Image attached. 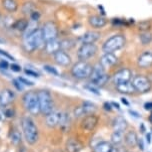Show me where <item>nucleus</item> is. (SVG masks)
<instances>
[{"instance_id":"13d9d810","label":"nucleus","mask_w":152,"mask_h":152,"mask_svg":"<svg viewBox=\"0 0 152 152\" xmlns=\"http://www.w3.org/2000/svg\"><path fill=\"white\" fill-rule=\"evenodd\" d=\"M1 116H2V114H1V113H0V119H1Z\"/></svg>"},{"instance_id":"412c9836","label":"nucleus","mask_w":152,"mask_h":152,"mask_svg":"<svg viewBox=\"0 0 152 152\" xmlns=\"http://www.w3.org/2000/svg\"><path fill=\"white\" fill-rule=\"evenodd\" d=\"M60 117H61V113L59 111H52L49 114L46 115V124L49 127H55V126L59 125Z\"/></svg>"},{"instance_id":"a19ab883","label":"nucleus","mask_w":152,"mask_h":152,"mask_svg":"<svg viewBox=\"0 0 152 152\" xmlns=\"http://www.w3.org/2000/svg\"><path fill=\"white\" fill-rule=\"evenodd\" d=\"M23 11L25 13H29V14H31L34 11V6H33V4L32 3H25L24 4V9H23Z\"/></svg>"},{"instance_id":"2f4dec72","label":"nucleus","mask_w":152,"mask_h":152,"mask_svg":"<svg viewBox=\"0 0 152 152\" xmlns=\"http://www.w3.org/2000/svg\"><path fill=\"white\" fill-rule=\"evenodd\" d=\"M60 45H61V50L64 51H69L72 48L75 47L76 41L73 39H64L60 41Z\"/></svg>"},{"instance_id":"7ed1b4c3","label":"nucleus","mask_w":152,"mask_h":152,"mask_svg":"<svg viewBox=\"0 0 152 152\" xmlns=\"http://www.w3.org/2000/svg\"><path fill=\"white\" fill-rule=\"evenodd\" d=\"M126 38L123 34H115L109 37L102 45L103 53H114L125 46Z\"/></svg>"},{"instance_id":"a878e982","label":"nucleus","mask_w":152,"mask_h":152,"mask_svg":"<svg viewBox=\"0 0 152 152\" xmlns=\"http://www.w3.org/2000/svg\"><path fill=\"white\" fill-rule=\"evenodd\" d=\"M38 22L39 20H34V19H30L28 20V25L26 27V29L23 32V38H26L27 36L31 35L33 32L38 29Z\"/></svg>"},{"instance_id":"9b49d317","label":"nucleus","mask_w":152,"mask_h":152,"mask_svg":"<svg viewBox=\"0 0 152 152\" xmlns=\"http://www.w3.org/2000/svg\"><path fill=\"white\" fill-rule=\"evenodd\" d=\"M131 78H132V72L130 69L127 68H123L121 70L117 71L112 77V81L114 83V85H119L123 84V83H127L130 82Z\"/></svg>"},{"instance_id":"4be33fe9","label":"nucleus","mask_w":152,"mask_h":152,"mask_svg":"<svg viewBox=\"0 0 152 152\" xmlns=\"http://www.w3.org/2000/svg\"><path fill=\"white\" fill-rule=\"evenodd\" d=\"M128 123L123 116H117L115 119L113 120V129L115 131H124L127 129Z\"/></svg>"},{"instance_id":"473e14b6","label":"nucleus","mask_w":152,"mask_h":152,"mask_svg":"<svg viewBox=\"0 0 152 152\" xmlns=\"http://www.w3.org/2000/svg\"><path fill=\"white\" fill-rule=\"evenodd\" d=\"M69 123H70V117L68 113H61V117H60V121H59V125L61 127V129L64 131L69 127Z\"/></svg>"},{"instance_id":"f3484780","label":"nucleus","mask_w":152,"mask_h":152,"mask_svg":"<svg viewBox=\"0 0 152 152\" xmlns=\"http://www.w3.org/2000/svg\"><path fill=\"white\" fill-rule=\"evenodd\" d=\"M88 23L91 27L95 28V29H101L107 25V19L101 15H91L88 18Z\"/></svg>"},{"instance_id":"a18cd8bd","label":"nucleus","mask_w":152,"mask_h":152,"mask_svg":"<svg viewBox=\"0 0 152 152\" xmlns=\"http://www.w3.org/2000/svg\"><path fill=\"white\" fill-rule=\"evenodd\" d=\"M10 69L13 72H17V73H18V72H21V70H22L21 67H20L19 65H17V64H11L10 65Z\"/></svg>"},{"instance_id":"f704fd0d","label":"nucleus","mask_w":152,"mask_h":152,"mask_svg":"<svg viewBox=\"0 0 152 152\" xmlns=\"http://www.w3.org/2000/svg\"><path fill=\"white\" fill-rule=\"evenodd\" d=\"M84 88H85V90H87L88 91H90V93L96 94V96H100V91H99L98 87H96L95 85L91 84V83H90V84H88V85H85Z\"/></svg>"},{"instance_id":"ddd939ff","label":"nucleus","mask_w":152,"mask_h":152,"mask_svg":"<svg viewBox=\"0 0 152 152\" xmlns=\"http://www.w3.org/2000/svg\"><path fill=\"white\" fill-rule=\"evenodd\" d=\"M100 36H101L100 33L97 31H87L81 36H79L77 41L80 44H94L100 39Z\"/></svg>"},{"instance_id":"9d476101","label":"nucleus","mask_w":152,"mask_h":152,"mask_svg":"<svg viewBox=\"0 0 152 152\" xmlns=\"http://www.w3.org/2000/svg\"><path fill=\"white\" fill-rule=\"evenodd\" d=\"M43 37H44L45 41H50V40H54L58 38V27L53 21H48L43 25L41 28Z\"/></svg>"},{"instance_id":"864d4df0","label":"nucleus","mask_w":152,"mask_h":152,"mask_svg":"<svg viewBox=\"0 0 152 152\" xmlns=\"http://www.w3.org/2000/svg\"><path fill=\"white\" fill-rule=\"evenodd\" d=\"M146 142H147L148 144H150L151 143V134L150 133L146 134Z\"/></svg>"},{"instance_id":"a211bd4d","label":"nucleus","mask_w":152,"mask_h":152,"mask_svg":"<svg viewBox=\"0 0 152 152\" xmlns=\"http://www.w3.org/2000/svg\"><path fill=\"white\" fill-rule=\"evenodd\" d=\"M15 97V94L13 91L9 90V88H5L0 93V105L2 107H7L14 100Z\"/></svg>"},{"instance_id":"ea45409f","label":"nucleus","mask_w":152,"mask_h":152,"mask_svg":"<svg viewBox=\"0 0 152 152\" xmlns=\"http://www.w3.org/2000/svg\"><path fill=\"white\" fill-rule=\"evenodd\" d=\"M18 80L24 87H32V86H34L33 82L29 81V80H27L26 78H24V77H20V78H18Z\"/></svg>"},{"instance_id":"e433bc0d","label":"nucleus","mask_w":152,"mask_h":152,"mask_svg":"<svg viewBox=\"0 0 152 152\" xmlns=\"http://www.w3.org/2000/svg\"><path fill=\"white\" fill-rule=\"evenodd\" d=\"M11 141H12L14 144H18V143L21 141V135L17 130H14L12 133H11Z\"/></svg>"},{"instance_id":"b1692460","label":"nucleus","mask_w":152,"mask_h":152,"mask_svg":"<svg viewBox=\"0 0 152 152\" xmlns=\"http://www.w3.org/2000/svg\"><path fill=\"white\" fill-rule=\"evenodd\" d=\"M2 6L8 12L14 13L18 10L19 4L16 0H2Z\"/></svg>"},{"instance_id":"cd10ccee","label":"nucleus","mask_w":152,"mask_h":152,"mask_svg":"<svg viewBox=\"0 0 152 152\" xmlns=\"http://www.w3.org/2000/svg\"><path fill=\"white\" fill-rule=\"evenodd\" d=\"M139 41L143 46L149 45L152 42V33L150 31H144L139 34Z\"/></svg>"},{"instance_id":"39448f33","label":"nucleus","mask_w":152,"mask_h":152,"mask_svg":"<svg viewBox=\"0 0 152 152\" xmlns=\"http://www.w3.org/2000/svg\"><path fill=\"white\" fill-rule=\"evenodd\" d=\"M92 68L93 67L89 63H87V61H78L71 68V75L78 80L89 79Z\"/></svg>"},{"instance_id":"6ab92c4d","label":"nucleus","mask_w":152,"mask_h":152,"mask_svg":"<svg viewBox=\"0 0 152 152\" xmlns=\"http://www.w3.org/2000/svg\"><path fill=\"white\" fill-rule=\"evenodd\" d=\"M45 52L49 55H54L56 52H58L59 50H61V45H60V41L57 39L50 40V41H46L44 47Z\"/></svg>"},{"instance_id":"dca6fc26","label":"nucleus","mask_w":152,"mask_h":152,"mask_svg":"<svg viewBox=\"0 0 152 152\" xmlns=\"http://www.w3.org/2000/svg\"><path fill=\"white\" fill-rule=\"evenodd\" d=\"M118 62V57L114 55V53H104L100 58V64H101L105 69L111 68Z\"/></svg>"},{"instance_id":"0eeeda50","label":"nucleus","mask_w":152,"mask_h":152,"mask_svg":"<svg viewBox=\"0 0 152 152\" xmlns=\"http://www.w3.org/2000/svg\"><path fill=\"white\" fill-rule=\"evenodd\" d=\"M23 104L31 114H37L40 113V105L38 94L34 91H28L23 96Z\"/></svg>"},{"instance_id":"de8ad7c7","label":"nucleus","mask_w":152,"mask_h":152,"mask_svg":"<svg viewBox=\"0 0 152 152\" xmlns=\"http://www.w3.org/2000/svg\"><path fill=\"white\" fill-rule=\"evenodd\" d=\"M112 23H113V25H124L125 21H123L122 19H113Z\"/></svg>"},{"instance_id":"f03ea898","label":"nucleus","mask_w":152,"mask_h":152,"mask_svg":"<svg viewBox=\"0 0 152 152\" xmlns=\"http://www.w3.org/2000/svg\"><path fill=\"white\" fill-rule=\"evenodd\" d=\"M24 138L28 144H35L38 140V128L31 117H24L21 121Z\"/></svg>"},{"instance_id":"09e8293b","label":"nucleus","mask_w":152,"mask_h":152,"mask_svg":"<svg viewBox=\"0 0 152 152\" xmlns=\"http://www.w3.org/2000/svg\"><path fill=\"white\" fill-rule=\"evenodd\" d=\"M128 113H130L132 116L136 117V118H139V117L141 116V115H140V114H139L138 113H137V111H135V110H128Z\"/></svg>"},{"instance_id":"7c9ffc66","label":"nucleus","mask_w":152,"mask_h":152,"mask_svg":"<svg viewBox=\"0 0 152 152\" xmlns=\"http://www.w3.org/2000/svg\"><path fill=\"white\" fill-rule=\"evenodd\" d=\"M28 25V20L26 19H18L17 21L14 22V24L12 25L13 29H15L17 31H20V32L23 33L25 29H26Z\"/></svg>"},{"instance_id":"423d86ee","label":"nucleus","mask_w":152,"mask_h":152,"mask_svg":"<svg viewBox=\"0 0 152 152\" xmlns=\"http://www.w3.org/2000/svg\"><path fill=\"white\" fill-rule=\"evenodd\" d=\"M39 105H40V113L44 115H47L52 113L54 110V102L51 94L46 90L39 91L38 93Z\"/></svg>"},{"instance_id":"6e6552de","label":"nucleus","mask_w":152,"mask_h":152,"mask_svg":"<svg viewBox=\"0 0 152 152\" xmlns=\"http://www.w3.org/2000/svg\"><path fill=\"white\" fill-rule=\"evenodd\" d=\"M98 52V48L95 44H81L77 50V58L79 61H88L93 58Z\"/></svg>"},{"instance_id":"4d7b16f0","label":"nucleus","mask_w":152,"mask_h":152,"mask_svg":"<svg viewBox=\"0 0 152 152\" xmlns=\"http://www.w3.org/2000/svg\"><path fill=\"white\" fill-rule=\"evenodd\" d=\"M1 17H2V15H1V13H0V21H1Z\"/></svg>"},{"instance_id":"f8f14e48","label":"nucleus","mask_w":152,"mask_h":152,"mask_svg":"<svg viewBox=\"0 0 152 152\" xmlns=\"http://www.w3.org/2000/svg\"><path fill=\"white\" fill-rule=\"evenodd\" d=\"M53 58L54 62L61 67H68L72 63V59H71L70 55L64 50H59L58 52H56L53 55Z\"/></svg>"},{"instance_id":"49530a36","label":"nucleus","mask_w":152,"mask_h":152,"mask_svg":"<svg viewBox=\"0 0 152 152\" xmlns=\"http://www.w3.org/2000/svg\"><path fill=\"white\" fill-rule=\"evenodd\" d=\"M8 67H10V65L6 62V60H2V61L0 62V69L6 70V69H8Z\"/></svg>"},{"instance_id":"8fccbe9b","label":"nucleus","mask_w":152,"mask_h":152,"mask_svg":"<svg viewBox=\"0 0 152 152\" xmlns=\"http://www.w3.org/2000/svg\"><path fill=\"white\" fill-rule=\"evenodd\" d=\"M137 144L139 145V149L141 151L144 150V144H143V140L142 139H138V141H137Z\"/></svg>"},{"instance_id":"4468645a","label":"nucleus","mask_w":152,"mask_h":152,"mask_svg":"<svg viewBox=\"0 0 152 152\" xmlns=\"http://www.w3.org/2000/svg\"><path fill=\"white\" fill-rule=\"evenodd\" d=\"M98 120H99L98 117H97L94 113L86 114V116L82 119V121H81V127L84 130L91 131L97 126Z\"/></svg>"},{"instance_id":"4c0bfd02","label":"nucleus","mask_w":152,"mask_h":152,"mask_svg":"<svg viewBox=\"0 0 152 152\" xmlns=\"http://www.w3.org/2000/svg\"><path fill=\"white\" fill-rule=\"evenodd\" d=\"M0 57H1L3 60H6V61H7V60H8V61H12V62L15 61V59H14L9 53H7L6 51L1 50V49H0Z\"/></svg>"},{"instance_id":"58836bf2","label":"nucleus","mask_w":152,"mask_h":152,"mask_svg":"<svg viewBox=\"0 0 152 152\" xmlns=\"http://www.w3.org/2000/svg\"><path fill=\"white\" fill-rule=\"evenodd\" d=\"M24 73L26 74V75H28V76H30V77H33V78H39L40 77V75H39V73L37 71H34V70H32V69H25L24 70Z\"/></svg>"},{"instance_id":"37998d69","label":"nucleus","mask_w":152,"mask_h":152,"mask_svg":"<svg viewBox=\"0 0 152 152\" xmlns=\"http://www.w3.org/2000/svg\"><path fill=\"white\" fill-rule=\"evenodd\" d=\"M13 86L16 88L17 91H23V88H24V86L19 82L18 79H17V80H13Z\"/></svg>"},{"instance_id":"c03bdc74","label":"nucleus","mask_w":152,"mask_h":152,"mask_svg":"<svg viewBox=\"0 0 152 152\" xmlns=\"http://www.w3.org/2000/svg\"><path fill=\"white\" fill-rule=\"evenodd\" d=\"M103 108H104L105 110H107V111H112V110H113L111 102H107L103 104Z\"/></svg>"},{"instance_id":"c756f323","label":"nucleus","mask_w":152,"mask_h":152,"mask_svg":"<svg viewBox=\"0 0 152 152\" xmlns=\"http://www.w3.org/2000/svg\"><path fill=\"white\" fill-rule=\"evenodd\" d=\"M124 140V132L122 131H113V133L111 134V142L114 145H118Z\"/></svg>"},{"instance_id":"3c124183","label":"nucleus","mask_w":152,"mask_h":152,"mask_svg":"<svg viewBox=\"0 0 152 152\" xmlns=\"http://www.w3.org/2000/svg\"><path fill=\"white\" fill-rule=\"evenodd\" d=\"M144 108L146 110H152V102H146L144 104Z\"/></svg>"},{"instance_id":"603ef678","label":"nucleus","mask_w":152,"mask_h":152,"mask_svg":"<svg viewBox=\"0 0 152 152\" xmlns=\"http://www.w3.org/2000/svg\"><path fill=\"white\" fill-rule=\"evenodd\" d=\"M111 104H112V107L113 108H116L117 110H120V105L117 104V102H111Z\"/></svg>"},{"instance_id":"5fc2aeb1","label":"nucleus","mask_w":152,"mask_h":152,"mask_svg":"<svg viewBox=\"0 0 152 152\" xmlns=\"http://www.w3.org/2000/svg\"><path fill=\"white\" fill-rule=\"evenodd\" d=\"M120 99H121V102H122L123 104H125L126 107H128V105H129V102H127V99H126L125 97H121Z\"/></svg>"},{"instance_id":"2eb2a0df","label":"nucleus","mask_w":152,"mask_h":152,"mask_svg":"<svg viewBox=\"0 0 152 152\" xmlns=\"http://www.w3.org/2000/svg\"><path fill=\"white\" fill-rule=\"evenodd\" d=\"M137 66L141 69H148L152 67V52L144 51L137 58Z\"/></svg>"},{"instance_id":"6e6d98bb","label":"nucleus","mask_w":152,"mask_h":152,"mask_svg":"<svg viewBox=\"0 0 152 152\" xmlns=\"http://www.w3.org/2000/svg\"><path fill=\"white\" fill-rule=\"evenodd\" d=\"M148 119H149V121H150V122L152 123V113L150 114V115H149V118H148Z\"/></svg>"},{"instance_id":"aec40b11","label":"nucleus","mask_w":152,"mask_h":152,"mask_svg":"<svg viewBox=\"0 0 152 152\" xmlns=\"http://www.w3.org/2000/svg\"><path fill=\"white\" fill-rule=\"evenodd\" d=\"M114 146L111 142L109 141H99L93 146V151L94 152H113Z\"/></svg>"},{"instance_id":"20e7f679","label":"nucleus","mask_w":152,"mask_h":152,"mask_svg":"<svg viewBox=\"0 0 152 152\" xmlns=\"http://www.w3.org/2000/svg\"><path fill=\"white\" fill-rule=\"evenodd\" d=\"M89 79L91 84L95 85L96 87L99 88L107 84V82L109 81V76L106 74L105 68L100 63H98V64L93 66Z\"/></svg>"},{"instance_id":"c9c22d12","label":"nucleus","mask_w":152,"mask_h":152,"mask_svg":"<svg viewBox=\"0 0 152 152\" xmlns=\"http://www.w3.org/2000/svg\"><path fill=\"white\" fill-rule=\"evenodd\" d=\"M43 69H44V71L46 73L51 75V76H58L59 75V72L56 70V68H54L50 65H44L43 66Z\"/></svg>"},{"instance_id":"c85d7f7f","label":"nucleus","mask_w":152,"mask_h":152,"mask_svg":"<svg viewBox=\"0 0 152 152\" xmlns=\"http://www.w3.org/2000/svg\"><path fill=\"white\" fill-rule=\"evenodd\" d=\"M80 107H81L83 113H84L85 115L86 114L94 113V111L97 110L96 105L94 104H92V102H84L81 105H80Z\"/></svg>"},{"instance_id":"1a4fd4ad","label":"nucleus","mask_w":152,"mask_h":152,"mask_svg":"<svg viewBox=\"0 0 152 152\" xmlns=\"http://www.w3.org/2000/svg\"><path fill=\"white\" fill-rule=\"evenodd\" d=\"M132 85L136 91L142 93V94L148 93L152 88V84H151L150 80L148 78H146L145 76H142V75H137V76L134 77L133 81H132Z\"/></svg>"},{"instance_id":"79ce46f5","label":"nucleus","mask_w":152,"mask_h":152,"mask_svg":"<svg viewBox=\"0 0 152 152\" xmlns=\"http://www.w3.org/2000/svg\"><path fill=\"white\" fill-rule=\"evenodd\" d=\"M4 107V115L6 117H13L14 116V110H12V108H8L6 107Z\"/></svg>"},{"instance_id":"5701e85b","label":"nucleus","mask_w":152,"mask_h":152,"mask_svg":"<svg viewBox=\"0 0 152 152\" xmlns=\"http://www.w3.org/2000/svg\"><path fill=\"white\" fill-rule=\"evenodd\" d=\"M82 143L77 139L70 138L66 142V150L68 152H79L82 149Z\"/></svg>"},{"instance_id":"72a5a7b5","label":"nucleus","mask_w":152,"mask_h":152,"mask_svg":"<svg viewBox=\"0 0 152 152\" xmlns=\"http://www.w3.org/2000/svg\"><path fill=\"white\" fill-rule=\"evenodd\" d=\"M152 28V23L148 20H145V21H141L138 23V30L140 32H144V31H150Z\"/></svg>"},{"instance_id":"bb28decb","label":"nucleus","mask_w":152,"mask_h":152,"mask_svg":"<svg viewBox=\"0 0 152 152\" xmlns=\"http://www.w3.org/2000/svg\"><path fill=\"white\" fill-rule=\"evenodd\" d=\"M124 140L129 146H132V147H133V146H135L137 144L138 137H137V134H136L135 131L130 130L124 135Z\"/></svg>"},{"instance_id":"f257e3e1","label":"nucleus","mask_w":152,"mask_h":152,"mask_svg":"<svg viewBox=\"0 0 152 152\" xmlns=\"http://www.w3.org/2000/svg\"><path fill=\"white\" fill-rule=\"evenodd\" d=\"M45 43L46 41L43 37L41 28H38L35 32L24 38L23 48L27 53H33L34 51L38 50V49H44Z\"/></svg>"},{"instance_id":"393cba45","label":"nucleus","mask_w":152,"mask_h":152,"mask_svg":"<svg viewBox=\"0 0 152 152\" xmlns=\"http://www.w3.org/2000/svg\"><path fill=\"white\" fill-rule=\"evenodd\" d=\"M115 87H116V90L121 94H132V93H134V91H136L131 82H127V83H123V84L116 85Z\"/></svg>"}]
</instances>
